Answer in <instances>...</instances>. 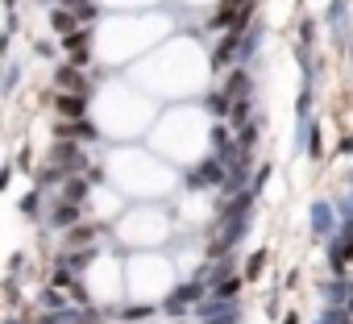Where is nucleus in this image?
<instances>
[{
	"mask_svg": "<svg viewBox=\"0 0 353 324\" xmlns=\"http://www.w3.org/2000/svg\"><path fill=\"white\" fill-rule=\"evenodd\" d=\"M50 162L71 179V175H79V171H88V154H83V145L79 141H54V150H50Z\"/></svg>",
	"mask_w": 353,
	"mask_h": 324,
	"instance_id": "1",
	"label": "nucleus"
},
{
	"mask_svg": "<svg viewBox=\"0 0 353 324\" xmlns=\"http://www.w3.org/2000/svg\"><path fill=\"white\" fill-rule=\"evenodd\" d=\"M241 42H245V34H241V30H225V38H221V42H216V50H212V67L221 71V67L237 63V59H241Z\"/></svg>",
	"mask_w": 353,
	"mask_h": 324,
	"instance_id": "2",
	"label": "nucleus"
},
{
	"mask_svg": "<svg viewBox=\"0 0 353 324\" xmlns=\"http://www.w3.org/2000/svg\"><path fill=\"white\" fill-rule=\"evenodd\" d=\"M88 42H92V30H83V26H79V30H71V34L63 38V50L71 54V63H75V67H88V63H92Z\"/></svg>",
	"mask_w": 353,
	"mask_h": 324,
	"instance_id": "3",
	"label": "nucleus"
},
{
	"mask_svg": "<svg viewBox=\"0 0 353 324\" xmlns=\"http://www.w3.org/2000/svg\"><path fill=\"white\" fill-rule=\"evenodd\" d=\"M54 83H59V92H92L88 79H83V71L75 63H59L54 67Z\"/></svg>",
	"mask_w": 353,
	"mask_h": 324,
	"instance_id": "4",
	"label": "nucleus"
},
{
	"mask_svg": "<svg viewBox=\"0 0 353 324\" xmlns=\"http://www.w3.org/2000/svg\"><path fill=\"white\" fill-rule=\"evenodd\" d=\"M88 96H92V92H59V96H54V108H59V117H71V121H79V117L88 112Z\"/></svg>",
	"mask_w": 353,
	"mask_h": 324,
	"instance_id": "5",
	"label": "nucleus"
},
{
	"mask_svg": "<svg viewBox=\"0 0 353 324\" xmlns=\"http://www.w3.org/2000/svg\"><path fill=\"white\" fill-rule=\"evenodd\" d=\"M79 216H83V204H71V200H63V196H59V204L50 208V225H54V229H63V233H67V229H75V225H79Z\"/></svg>",
	"mask_w": 353,
	"mask_h": 324,
	"instance_id": "6",
	"label": "nucleus"
},
{
	"mask_svg": "<svg viewBox=\"0 0 353 324\" xmlns=\"http://www.w3.org/2000/svg\"><path fill=\"white\" fill-rule=\"evenodd\" d=\"M245 283H250L245 274H237V270L229 274V270H225V274H216V283H212V299H237Z\"/></svg>",
	"mask_w": 353,
	"mask_h": 324,
	"instance_id": "7",
	"label": "nucleus"
},
{
	"mask_svg": "<svg viewBox=\"0 0 353 324\" xmlns=\"http://www.w3.org/2000/svg\"><path fill=\"white\" fill-rule=\"evenodd\" d=\"M79 21H83V17H79L75 9H67V5H54V9H50V30H54L59 38H67L71 30H79Z\"/></svg>",
	"mask_w": 353,
	"mask_h": 324,
	"instance_id": "8",
	"label": "nucleus"
},
{
	"mask_svg": "<svg viewBox=\"0 0 353 324\" xmlns=\"http://www.w3.org/2000/svg\"><path fill=\"white\" fill-rule=\"evenodd\" d=\"M250 88H254V83H250V71H245V67H233V71H229V79H225L229 100H245V96H250Z\"/></svg>",
	"mask_w": 353,
	"mask_h": 324,
	"instance_id": "9",
	"label": "nucleus"
},
{
	"mask_svg": "<svg viewBox=\"0 0 353 324\" xmlns=\"http://www.w3.org/2000/svg\"><path fill=\"white\" fill-rule=\"evenodd\" d=\"M324 299L345 307V303L353 299V283H345V279H332V283H324Z\"/></svg>",
	"mask_w": 353,
	"mask_h": 324,
	"instance_id": "10",
	"label": "nucleus"
},
{
	"mask_svg": "<svg viewBox=\"0 0 353 324\" xmlns=\"http://www.w3.org/2000/svg\"><path fill=\"white\" fill-rule=\"evenodd\" d=\"M63 200H71V204H83V200H88V179H83V175H71V179H63Z\"/></svg>",
	"mask_w": 353,
	"mask_h": 324,
	"instance_id": "11",
	"label": "nucleus"
},
{
	"mask_svg": "<svg viewBox=\"0 0 353 324\" xmlns=\"http://www.w3.org/2000/svg\"><path fill=\"white\" fill-rule=\"evenodd\" d=\"M266 262H270V254H266V250L250 254V262H245V279H250V283H258V279L266 274Z\"/></svg>",
	"mask_w": 353,
	"mask_h": 324,
	"instance_id": "12",
	"label": "nucleus"
},
{
	"mask_svg": "<svg viewBox=\"0 0 353 324\" xmlns=\"http://www.w3.org/2000/svg\"><path fill=\"white\" fill-rule=\"evenodd\" d=\"M307 158H324V137L316 121H307Z\"/></svg>",
	"mask_w": 353,
	"mask_h": 324,
	"instance_id": "13",
	"label": "nucleus"
},
{
	"mask_svg": "<svg viewBox=\"0 0 353 324\" xmlns=\"http://www.w3.org/2000/svg\"><path fill=\"white\" fill-rule=\"evenodd\" d=\"M229 125H233V129H241V125H250V96H245V100H233V112H229Z\"/></svg>",
	"mask_w": 353,
	"mask_h": 324,
	"instance_id": "14",
	"label": "nucleus"
},
{
	"mask_svg": "<svg viewBox=\"0 0 353 324\" xmlns=\"http://www.w3.org/2000/svg\"><path fill=\"white\" fill-rule=\"evenodd\" d=\"M38 208H42V188H30L21 196V216H38Z\"/></svg>",
	"mask_w": 353,
	"mask_h": 324,
	"instance_id": "15",
	"label": "nucleus"
},
{
	"mask_svg": "<svg viewBox=\"0 0 353 324\" xmlns=\"http://www.w3.org/2000/svg\"><path fill=\"white\" fill-rule=\"evenodd\" d=\"M254 141H258V125H241V129H237V145L250 154V150H254Z\"/></svg>",
	"mask_w": 353,
	"mask_h": 324,
	"instance_id": "16",
	"label": "nucleus"
},
{
	"mask_svg": "<svg viewBox=\"0 0 353 324\" xmlns=\"http://www.w3.org/2000/svg\"><path fill=\"white\" fill-rule=\"evenodd\" d=\"M312 216H316V233L324 237V233H328V225H332V221H328V204H316V208H312Z\"/></svg>",
	"mask_w": 353,
	"mask_h": 324,
	"instance_id": "17",
	"label": "nucleus"
},
{
	"mask_svg": "<svg viewBox=\"0 0 353 324\" xmlns=\"http://www.w3.org/2000/svg\"><path fill=\"white\" fill-rule=\"evenodd\" d=\"M299 38H303V46H312V38H316V26H312V21H303V30H299Z\"/></svg>",
	"mask_w": 353,
	"mask_h": 324,
	"instance_id": "18",
	"label": "nucleus"
},
{
	"mask_svg": "<svg viewBox=\"0 0 353 324\" xmlns=\"http://www.w3.org/2000/svg\"><path fill=\"white\" fill-rule=\"evenodd\" d=\"M150 312H154V307H129V312H125V320H145Z\"/></svg>",
	"mask_w": 353,
	"mask_h": 324,
	"instance_id": "19",
	"label": "nucleus"
},
{
	"mask_svg": "<svg viewBox=\"0 0 353 324\" xmlns=\"http://www.w3.org/2000/svg\"><path fill=\"white\" fill-rule=\"evenodd\" d=\"M250 5V0H221V9H233V13H241Z\"/></svg>",
	"mask_w": 353,
	"mask_h": 324,
	"instance_id": "20",
	"label": "nucleus"
},
{
	"mask_svg": "<svg viewBox=\"0 0 353 324\" xmlns=\"http://www.w3.org/2000/svg\"><path fill=\"white\" fill-rule=\"evenodd\" d=\"M336 154H353V137H345V141L336 145Z\"/></svg>",
	"mask_w": 353,
	"mask_h": 324,
	"instance_id": "21",
	"label": "nucleus"
},
{
	"mask_svg": "<svg viewBox=\"0 0 353 324\" xmlns=\"http://www.w3.org/2000/svg\"><path fill=\"white\" fill-rule=\"evenodd\" d=\"M283 324H299V312H287V316H283Z\"/></svg>",
	"mask_w": 353,
	"mask_h": 324,
	"instance_id": "22",
	"label": "nucleus"
}]
</instances>
